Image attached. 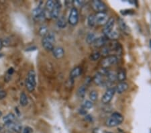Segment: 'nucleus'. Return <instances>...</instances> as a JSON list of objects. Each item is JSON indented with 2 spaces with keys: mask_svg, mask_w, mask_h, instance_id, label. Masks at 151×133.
<instances>
[{
  "mask_svg": "<svg viewBox=\"0 0 151 133\" xmlns=\"http://www.w3.org/2000/svg\"><path fill=\"white\" fill-rule=\"evenodd\" d=\"M124 121V117L121 114L118 112H114L110 117L107 119L106 124L107 127L112 128L121 124Z\"/></svg>",
  "mask_w": 151,
  "mask_h": 133,
  "instance_id": "obj_1",
  "label": "nucleus"
},
{
  "mask_svg": "<svg viewBox=\"0 0 151 133\" xmlns=\"http://www.w3.org/2000/svg\"><path fill=\"white\" fill-rule=\"evenodd\" d=\"M55 42V36L52 32H48L47 35L44 36L42 40L43 47L48 51H52L54 48V44Z\"/></svg>",
  "mask_w": 151,
  "mask_h": 133,
  "instance_id": "obj_2",
  "label": "nucleus"
},
{
  "mask_svg": "<svg viewBox=\"0 0 151 133\" xmlns=\"http://www.w3.org/2000/svg\"><path fill=\"white\" fill-rule=\"evenodd\" d=\"M26 88L30 92H32L35 90L36 86V73L35 71L30 70L28 72L27 77H26L25 81Z\"/></svg>",
  "mask_w": 151,
  "mask_h": 133,
  "instance_id": "obj_3",
  "label": "nucleus"
},
{
  "mask_svg": "<svg viewBox=\"0 0 151 133\" xmlns=\"http://www.w3.org/2000/svg\"><path fill=\"white\" fill-rule=\"evenodd\" d=\"M118 62V58L116 55H109V56L106 57L105 59L102 60L101 65L103 68L108 69V67L113 66V65L117 64Z\"/></svg>",
  "mask_w": 151,
  "mask_h": 133,
  "instance_id": "obj_4",
  "label": "nucleus"
},
{
  "mask_svg": "<svg viewBox=\"0 0 151 133\" xmlns=\"http://www.w3.org/2000/svg\"><path fill=\"white\" fill-rule=\"evenodd\" d=\"M115 93V88H112V87H111L110 88H108L104 94L103 97H102L101 102L104 104H107L110 102L111 100H112Z\"/></svg>",
  "mask_w": 151,
  "mask_h": 133,
  "instance_id": "obj_5",
  "label": "nucleus"
},
{
  "mask_svg": "<svg viewBox=\"0 0 151 133\" xmlns=\"http://www.w3.org/2000/svg\"><path fill=\"white\" fill-rule=\"evenodd\" d=\"M69 23L72 26H76L79 22V12L76 8H73L70 9L69 19Z\"/></svg>",
  "mask_w": 151,
  "mask_h": 133,
  "instance_id": "obj_6",
  "label": "nucleus"
},
{
  "mask_svg": "<svg viewBox=\"0 0 151 133\" xmlns=\"http://www.w3.org/2000/svg\"><path fill=\"white\" fill-rule=\"evenodd\" d=\"M92 8L95 11L97 12H104L107 9L106 5L104 2L100 1V0H93L91 2Z\"/></svg>",
  "mask_w": 151,
  "mask_h": 133,
  "instance_id": "obj_7",
  "label": "nucleus"
},
{
  "mask_svg": "<svg viewBox=\"0 0 151 133\" xmlns=\"http://www.w3.org/2000/svg\"><path fill=\"white\" fill-rule=\"evenodd\" d=\"M96 17V24L98 25H105L109 20L108 16L106 12H97L95 15Z\"/></svg>",
  "mask_w": 151,
  "mask_h": 133,
  "instance_id": "obj_8",
  "label": "nucleus"
},
{
  "mask_svg": "<svg viewBox=\"0 0 151 133\" xmlns=\"http://www.w3.org/2000/svg\"><path fill=\"white\" fill-rule=\"evenodd\" d=\"M114 24H115V20H114V18H109L106 24L104 25V27L103 28V32L105 36H107L114 30Z\"/></svg>",
  "mask_w": 151,
  "mask_h": 133,
  "instance_id": "obj_9",
  "label": "nucleus"
},
{
  "mask_svg": "<svg viewBox=\"0 0 151 133\" xmlns=\"http://www.w3.org/2000/svg\"><path fill=\"white\" fill-rule=\"evenodd\" d=\"M32 14L34 18L37 20H42L45 18V11H44V9H42V7H38V8L34 9Z\"/></svg>",
  "mask_w": 151,
  "mask_h": 133,
  "instance_id": "obj_10",
  "label": "nucleus"
},
{
  "mask_svg": "<svg viewBox=\"0 0 151 133\" xmlns=\"http://www.w3.org/2000/svg\"><path fill=\"white\" fill-rule=\"evenodd\" d=\"M61 8V4L59 1H55V6L50 14V18L57 19L59 18V13Z\"/></svg>",
  "mask_w": 151,
  "mask_h": 133,
  "instance_id": "obj_11",
  "label": "nucleus"
},
{
  "mask_svg": "<svg viewBox=\"0 0 151 133\" xmlns=\"http://www.w3.org/2000/svg\"><path fill=\"white\" fill-rule=\"evenodd\" d=\"M128 84L126 82H120L116 86L115 91L117 93H123L128 89Z\"/></svg>",
  "mask_w": 151,
  "mask_h": 133,
  "instance_id": "obj_12",
  "label": "nucleus"
},
{
  "mask_svg": "<svg viewBox=\"0 0 151 133\" xmlns=\"http://www.w3.org/2000/svg\"><path fill=\"white\" fill-rule=\"evenodd\" d=\"M52 52L53 56L57 59H60L64 57L65 51H64V49H63L62 47H55L52 50Z\"/></svg>",
  "mask_w": 151,
  "mask_h": 133,
  "instance_id": "obj_13",
  "label": "nucleus"
},
{
  "mask_svg": "<svg viewBox=\"0 0 151 133\" xmlns=\"http://www.w3.org/2000/svg\"><path fill=\"white\" fill-rule=\"evenodd\" d=\"M106 79H104V76L102 75L100 73H97L93 77V81L97 86L103 87Z\"/></svg>",
  "mask_w": 151,
  "mask_h": 133,
  "instance_id": "obj_14",
  "label": "nucleus"
},
{
  "mask_svg": "<svg viewBox=\"0 0 151 133\" xmlns=\"http://www.w3.org/2000/svg\"><path fill=\"white\" fill-rule=\"evenodd\" d=\"M106 37L105 36H100L96 38V40H95V42L93 43V45L94 47L96 48H99V47H103L106 44Z\"/></svg>",
  "mask_w": 151,
  "mask_h": 133,
  "instance_id": "obj_15",
  "label": "nucleus"
},
{
  "mask_svg": "<svg viewBox=\"0 0 151 133\" xmlns=\"http://www.w3.org/2000/svg\"><path fill=\"white\" fill-rule=\"evenodd\" d=\"M6 127L17 133H20L22 132V125L19 124V123L16 122H12L10 124H7Z\"/></svg>",
  "mask_w": 151,
  "mask_h": 133,
  "instance_id": "obj_16",
  "label": "nucleus"
},
{
  "mask_svg": "<svg viewBox=\"0 0 151 133\" xmlns=\"http://www.w3.org/2000/svg\"><path fill=\"white\" fill-rule=\"evenodd\" d=\"M81 71L82 69L80 67H76L72 70L71 72H70V78H71L73 79H75V78L79 77L80 75L81 74Z\"/></svg>",
  "mask_w": 151,
  "mask_h": 133,
  "instance_id": "obj_17",
  "label": "nucleus"
},
{
  "mask_svg": "<svg viewBox=\"0 0 151 133\" xmlns=\"http://www.w3.org/2000/svg\"><path fill=\"white\" fill-rule=\"evenodd\" d=\"M15 116H14L13 114H9L6 115V116L4 118L3 121L4 122V124L7 125V124H10L12 122H15Z\"/></svg>",
  "mask_w": 151,
  "mask_h": 133,
  "instance_id": "obj_18",
  "label": "nucleus"
},
{
  "mask_svg": "<svg viewBox=\"0 0 151 133\" xmlns=\"http://www.w3.org/2000/svg\"><path fill=\"white\" fill-rule=\"evenodd\" d=\"M118 24H119V26L122 30L125 33H128L129 32V28L127 26V24H126L125 22L124 21L122 18H119L118 20Z\"/></svg>",
  "mask_w": 151,
  "mask_h": 133,
  "instance_id": "obj_19",
  "label": "nucleus"
},
{
  "mask_svg": "<svg viewBox=\"0 0 151 133\" xmlns=\"http://www.w3.org/2000/svg\"><path fill=\"white\" fill-rule=\"evenodd\" d=\"M67 20L66 19H65V17L61 16L60 17V18H58V20H57V26L58 28H65V27L67 26Z\"/></svg>",
  "mask_w": 151,
  "mask_h": 133,
  "instance_id": "obj_20",
  "label": "nucleus"
},
{
  "mask_svg": "<svg viewBox=\"0 0 151 133\" xmlns=\"http://www.w3.org/2000/svg\"><path fill=\"white\" fill-rule=\"evenodd\" d=\"M97 37L93 32H89L86 37V42L89 45H93Z\"/></svg>",
  "mask_w": 151,
  "mask_h": 133,
  "instance_id": "obj_21",
  "label": "nucleus"
},
{
  "mask_svg": "<svg viewBox=\"0 0 151 133\" xmlns=\"http://www.w3.org/2000/svg\"><path fill=\"white\" fill-rule=\"evenodd\" d=\"M116 77H117V80L120 81L121 82H123L126 78V71H124V69H120L118 73V74L116 75Z\"/></svg>",
  "mask_w": 151,
  "mask_h": 133,
  "instance_id": "obj_22",
  "label": "nucleus"
},
{
  "mask_svg": "<svg viewBox=\"0 0 151 133\" xmlns=\"http://www.w3.org/2000/svg\"><path fill=\"white\" fill-rule=\"evenodd\" d=\"M93 106V101H91V100H86L83 101V103L82 104L81 108L85 109V110H89L90 109H91Z\"/></svg>",
  "mask_w": 151,
  "mask_h": 133,
  "instance_id": "obj_23",
  "label": "nucleus"
},
{
  "mask_svg": "<svg viewBox=\"0 0 151 133\" xmlns=\"http://www.w3.org/2000/svg\"><path fill=\"white\" fill-rule=\"evenodd\" d=\"M87 24L89 27H93L96 25V17L94 14H90L87 18Z\"/></svg>",
  "mask_w": 151,
  "mask_h": 133,
  "instance_id": "obj_24",
  "label": "nucleus"
},
{
  "mask_svg": "<svg viewBox=\"0 0 151 133\" xmlns=\"http://www.w3.org/2000/svg\"><path fill=\"white\" fill-rule=\"evenodd\" d=\"M85 93H86V87H85V86H80L77 90V96H79V98H83L85 96Z\"/></svg>",
  "mask_w": 151,
  "mask_h": 133,
  "instance_id": "obj_25",
  "label": "nucleus"
},
{
  "mask_svg": "<svg viewBox=\"0 0 151 133\" xmlns=\"http://www.w3.org/2000/svg\"><path fill=\"white\" fill-rule=\"evenodd\" d=\"M19 101H20V104L22 106H26L28 103V99L27 96L26 95L25 93H22L20 95V99H19Z\"/></svg>",
  "mask_w": 151,
  "mask_h": 133,
  "instance_id": "obj_26",
  "label": "nucleus"
},
{
  "mask_svg": "<svg viewBox=\"0 0 151 133\" xmlns=\"http://www.w3.org/2000/svg\"><path fill=\"white\" fill-rule=\"evenodd\" d=\"M106 79L108 81H109V82H111V83H114V81L116 80H117V77H116V74L114 73V72H111L109 71L108 72V75H106Z\"/></svg>",
  "mask_w": 151,
  "mask_h": 133,
  "instance_id": "obj_27",
  "label": "nucleus"
},
{
  "mask_svg": "<svg viewBox=\"0 0 151 133\" xmlns=\"http://www.w3.org/2000/svg\"><path fill=\"white\" fill-rule=\"evenodd\" d=\"M106 37L108 38L109 39L111 40H116L117 38H118L119 37V33L117 32L116 30H113L108 36H106Z\"/></svg>",
  "mask_w": 151,
  "mask_h": 133,
  "instance_id": "obj_28",
  "label": "nucleus"
},
{
  "mask_svg": "<svg viewBox=\"0 0 151 133\" xmlns=\"http://www.w3.org/2000/svg\"><path fill=\"white\" fill-rule=\"evenodd\" d=\"M101 53L102 54V55H104V56H107V57H108V55H110L111 53V51L109 46L105 45L104 47H102Z\"/></svg>",
  "mask_w": 151,
  "mask_h": 133,
  "instance_id": "obj_29",
  "label": "nucleus"
},
{
  "mask_svg": "<svg viewBox=\"0 0 151 133\" xmlns=\"http://www.w3.org/2000/svg\"><path fill=\"white\" fill-rule=\"evenodd\" d=\"M101 57V53L99 52H97V51H95L93 52L92 54L90 55V59L91 60H93V61H96V60H98L99 58Z\"/></svg>",
  "mask_w": 151,
  "mask_h": 133,
  "instance_id": "obj_30",
  "label": "nucleus"
},
{
  "mask_svg": "<svg viewBox=\"0 0 151 133\" xmlns=\"http://www.w3.org/2000/svg\"><path fill=\"white\" fill-rule=\"evenodd\" d=\"M89 98L90 100L91 101H96L97 100V98H98V93H97V91L95 90L91 91L89 93Z\"/></svg>",
  "mask_w": 151,
  "mask_h": 133,
  "instance_id": "obj_31",
  "label": "nucleus"
},
{
  "mask_svg": "<svg viewBox=\"0 0 151 133\" xmlns=\"http://www.w3.org/2000/svg\"><path fill=\"white\" fill-rule=\"evenodd\" d=\"M48 33V29L47 28V26H42V27L40 28V30H39V34H40V35L42 36L43 37L47 35Z\"/></svg>",
  "mask_w": 151,
  "mask_h": 133,
  "instance_id": "obj_32",
  "label": "nucleus"
},
{
  "mask_svg": "<svg viewBox=\"0 0 151 133\" xmlns=\"http://www.w3.org/2000/svg\"><path fill=\"white\" fill-rule=\"evenodd\" d=\"M74 83V79L71 78H69V80L67 81V88H70V87H73V85Z\"/></svg>",
  "mask_w": 151,
  "mask_h": 133,
  "instance_id": "obj_33",
  "label": "nucleus"
},
{
  "mask_svg": "<svg viewBox=\"0 0 151 133\" xmlns=\"http://www.w3.org/2000/svg\"><path fill=\"white\" fill-rule=\"evenodd\" d=\"M73 4L75 6H81L82 5L84 4V1H79V0H76V1H73Z\"/></svg>",
  "mask_w": 151,
  "mask_h": 133,
  "instance_id": "obj_34",
  "label": "nucleus"
},
{
  "mask_svg": "<svg viewBox=\"0 0 151 133\" xmlns=\"http://www.w3.org/2000/svg\"><path fill=\"white\" fill-rule=\"evenodd\" d=\"M32 129L29 127H26L23 130V133H32Z\"/></svg>",
  "mask_w": 151,
  "mask_h": 133,
  "instance_id": "obj_35",
  "label": "nucleus"
},
{
  "mask_svg": "<svg viewBox=\"0 0 151 133\" xmlns=\"http://www.w3.org/2000/svg\"><path fill=\"white\" fill-rule=\"evenodd\" d=\"M7 95L6 92L4 90H0V100L1 99H4V98H6V96Z\"/></svg>",
  "mask_w": 151,
  "mask_h": 133,
  "instance_id": "obj_36",
  "label": "nucleus"
},
{
  "mask_svg": "<svg viewBox=\"0 0 151 133\" xmlns=\"http://www.w3.org/2000/svg\"><path fill=\"white\" fill-rule=\"evenodd\" d=\"M79 113H80V114H81V115H85V114H87V111L85 110V109H83V108H81L79 109Z\"/></svg>",
  "mask_w": 151,
  "mask_h": 133,
  "instance_id": "obj_37",
  "label": "nucleus"
},
{
  "mask_svg": "<svg viewBox=\"0 0 151 133\" xmlns=\"http://www.w3.org/2000/svg\"><path fill=\"white\" fill-rule=\"evenodd\" d=\"M91 79L89 77H87L86 79H85V82H86V84H89V83H90V82H91Z\"/></svg>",
  "mask_w": 151,
  "mask_h": 133,
  "instance_id": "obj_38",
  "label": "nucleus"
},
{
  "mask_svg": "<svg viewBox=\"0 0 151 133\" xmlns=\"http://www.w3.org/2000/svg\"><path fill=\"white\" fill-rule=\"evenodd\" d=\"M121 13L122 14H124V15H125V14H130V10H125V11H124V12H121Z\"/></svg>",
  "mask_w": 151,
  "mask_h": 133,
  "instance_id": "obj_39",
  "label": "nucleus"
},
{
  "mask_svg": "<svg viewBox=\"0 0 151 133\" xmlns=\"http://www.w3.org/2000/svg\"><path fill=\"white\" fill-rule=\"evenodd\" d=\"M2 46H3V42H1V40H0V49L2 48Z\"/></svg>",
  "mask_w": 151,
  "mask_h": 133,
  "instance_id": "obj_40",
  "label": "nucleus"
},
{
  "mask_svg": "<svg viewBox=\"0 0 151 133\" xmlns=\"http://www.w3.org/2000/svg\"><path fill=\"white\" fill-rule=\"evenodd\" d=\"M150 47H151V40L150 41Z\"/></svg>",
  "mask_w": 151,
  "mask_h": 133,
  "instance_id": "obj_41",
  "label": "nucleus"
},
{
  "mask_svg": "<svg viewBox=\"0 0 151 133\" xmlns=\"http://www.w3.org/2000/svg\"><path fill=\"white\" fill-rule=\"evenodd\" d=\"M1 112H0V116H1Z\"/></svg>",
  "mask_w": 151,
  "mask_h": 133,
  "instance_id": "obj_42",
  "label": "nucleus"
},
{
  "mask_svg": "<svg viewBox=\"0 0 151 133\" xmlns=\"http://www.w3.org/2000/svg\"></svg>",
  "mask_w": 151,
  "mask_h": 133,
  "instance_id": "obj_43",
  "label": "nucleus"
},
{
  "mask_svg": "<svg viewBox=\"0 0 151 133\" xmlns=\"http://www.w3.org/2000/svg\"><path fill=\"white\" fill-rule=\"evenodd\" d=\"M108 133H109V132H108Z\"/></svg>",
  "mask_w": 151,
  "mask_h": 133,
  "instance_id": "obj_44",
  "label": "nucleus"
}]
</instances>
